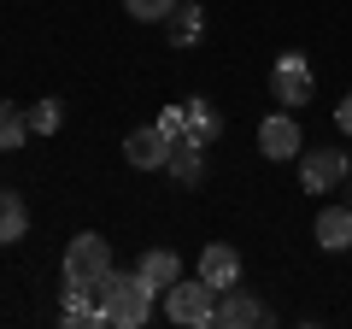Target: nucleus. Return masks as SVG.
I'll return each instance as SVG.
<instances>
[{
  "instance_id": "nucleus-1",
  "label": "nucleus",
  "mask_w": 352,
  "mask_h": 329,
  "mask_svg": "<svg viewBox=\"0 0 352 329\" xmlns=\"http://www.w3.org/2000/svg\"><path fill=\"white\" fill-rule=\"evenodd\" d=\"M94 294H100V317L112 329H141L153 317V288L141 282V270H112Z\"/></svg>"
},
{
  "instance_id": "nucleus-2",
  "label": "nucleus",
  "mask_w": 352,
  "mask_h": 329,
  "mask_svg": "<svg viewBox=\"0 0 352 329\" xmlns=\"http://www.w3.org/2000/svg\"><path fill=\"white\" fill-rule=\"evenodd\" d=\"M65 288H100L106 277H112V241L94 235V229H82V235L65 247Z\"/></svg>"
},
{
  "instance_id": "nucleus-3",
  "label": "nucleus",
  "mask_w": 352,
  "mask_h": 329,
  "mask_svg": "<svg viewBox=\"0 0 352 329\" xmlns=\"http://www.w3.org/2000/svg\"><path fill=\"white\" fill-rule=\"evenodd\" d=\"M217 294L206 277H176L170 288H164V312H170V323H188V329H206L217 323Z\"/></svg>"
},
{
  "instance_id": "nucleus-4",
  "label": "nucleus",
  "mask_w": 352,
  "mask_h": 329,
  "mask_svg": "<svg viewBox=\"0 0 352 329\" xmlns=\"http://www.w3.org/2000/svg\"><path fill=\"white\" fill-rule=\"evenodd\" d=\"M317 94V76H311V65L300 59V53H282L276 65H270V100H282L288 112H300L305 100Z\"/></svg>"
},
{
  "instance_id": "nucleus-5",
  "label": "nucleus",
  "mask_w": 352,
  "mask_h": 329,
  "mask_svg": "<svg viewBox=\"0 0 352 329\" xmlns=\"http://www.w3.org/2000/svg\"><path fill=\"white\" fill-rule=\"evenodd\" d=\"M346 177H352V164H346V153H340V147H305V153H300V182H305V194H335Z\"/></svg>"
},
{
  "instance_id": "nucleus-6",
  "label": "nucleus",
  "mask_w": 352,
  "mask_h": 329,
  "mask_svg": "<svg viewBox=\"0 0 352 329\" xmlns=\"http://www.w3.org/2000/svg\"><path fill=\"white\" fill-rule=\"evenodd\" d=\"M300 147H305V136H300V124H294L288 106L270 112V118L258 124V153H264V159H294Z\"/></svg>"
},
{
  "instance_id": "nucleus-7",
  "label": "nucleus",
  "mask_w": 352,
  "mask_h": 329,
  "mask_svg": "<svg viewBox=\"0 0 352 329\" xmlns=\"http://www.w3.org/2000/svg\"><path fill=\"white\" fill-rule=\"evenodd\" d=\"M124 159L135 164V171H164V159H170V136H164L159 124H141L124 136Z\"/></svg>"
},
{
  "instance_id": "nucleus-8",
  "label": "nucleus",
  "mask_w": 352,
  "mask_h": 329,
  "mask_svg": "<svg viewBox=\"0 0 352 329\" xmlns=\"http://www.w3.org/2000/svg\"><path fill=\"white\" fill-rule=\"evenodd\" d=\"M217 323L223 329H252V323H270V306L252 300L247 288H223L217 294Z\"/></svg>"
},
{
  "instance_id": "nucleus-9",
  "label": "nucleus",
  "mask_w": 352,
  "mask_h": 329,
  "mask_svg": "<svg viewBox=\"0 0 352 329\" xmlns=\"http://www.w3.org/2000/svg\"><path fill=\"white\" fill-rule=\"evenodd\" d=\"M206 147H212V141H200V136L170 141V159H164V171H170L176 182H200V177H206Z\"/></svg>"
},
{
  "instance_id": "nucleus-10",
  "label": "nucleus",
  "mask_w": 352,
  "mask_h": 329,
  "mask_svg": "<svg viewBox=\"0 0 352 329\" xmlns=\"http://www.w3.org/2000/svg\"><path fill=\"white\" fill-rule=\"evenodd\" d=\"M164 36H170V47H194V41L206 36V6H194V0H176L170 18H164Z\"/></svg>"
},
{
  "instance_id": "nucleus-11",
  "label": "nucleus",
  "mask_w": 352,
  "mask_h": 329,
  "mask_svg": "<svg viewBox=\"0 0 352 329\" xmlns=\"http://www.w3.org/2000/svg\"><path fill=\"white\" fill-rule=\"evenodd\" d=\"M317 247H329V253H346L352 247V206H323L317 212Z\"/></svg>"
},
{
  "instance_id": "nucleus-12",
  "label": "nucleus",
  "mask_w": 352,
  "mask_h": 329,
  "mask_svg": "<svg viewBox=\"0 0 352 329\" xmlns=\"http://www.w3.org/2000/svg\"><path fill=\"white\" fill-rule=\"evenodd\" d=\"M200 277L212 282V288H235V282H241V259H235V247H223V241L200 247Z\"/></svg>"
},
{
  "instance_id": "nucleus-13",
  "label": "nucleus",
  "mask_w": 352,
  "mask_h": 329,
  "mask_svg": "<svg viewBox=\"0 0 352 329\" xmlns=\"http://www.w3.org/2000/svg\"><path fill=\"white\" fill-rule=\"evenodd\" d=\"M135 270H141V282H147L153 294H164V288H170L176 277H182V259H176L170 247H147V253H141V265H135Z\"/></svg>"
},
{
  "instance_id": "nucleus-14",
  "label": "nucleus",
  "mask_w": 352,
  "mask_h": 329,
  "mask_svg": "<svg viewBox=\"0 0 352 329\" xmlns=\"http://www.w3.org/2000/svg\"><path fill=\"white\" fill-rule=\"evenodd\" d=\"M24 235H30V206H24V194L0 189V247H12V241H24Z\"/></svg>"
},
{
  "instance_id": "nucleus-15",
  "label": "nucleus",
  "mask_w": 352,
  "mask_h": 329,
  "mask_svg": "<svg viewBox=\"0 0 352 329\" xmlns=\"http://www.w3.org/2000/svg\"><path fill=\"white\" fill-rule=\"evenodd\" d=\"M182 106H188V129H194L200 141H217V136H223V112H217L212 100H200V94H194V100H182Z\"/></svg>"
},
{
  "instance_id": "nucleus-16",
  "label": "nucleus",
  "mask_w": 352,
  "mask_h": 329,
  "mask_svg": "<svg viewBox=\"0 0 352 329\" xmlns=\"http://www.w3.org/2000/svg\"><path fill=\"white\" fill-rule=\"evenodd\" d=\"M24 136H30V112H18L12 100H0V153L24 147Z\"/></svg>"
},
{
  "instance_id": "nucleus-17",
  "label": "nucleus",
  "mask_w": 352,
  "mask_h": 329,
  "mask_svg": "<svg viewBox=\"0 0 352 329\" xmlns=\"http://www.w3.org/2000/svg\"><path fill=\"white\" fill-rule=\"evenodd\" d=\"M59 124H65V100H36L30 106V129H36V136H53Z\"/></svg>"
},
{
  "instance_id": "nucleus-18",
  "label": "nucleus",
  "mask_w": 352,
  "mask_h": 329,
  "mask_svg": "<svg viewBox=\"0 0 352 329\" xmlns=\"http://www.w3.org/2000/svg\"><path fill=\"white\" fill-rule=\"evenodd\" d=\"M170 6H176V0H124V12L135 18V24H164Z\"/></svg>"
},
{
  "instance_id": "nucleus-19",
  "label": "nucleus",
  "mask_w": 352,
  "mask_h": 329,
  "mask_svg": "<svg viewBox=\"0 0 352 329\" xmlns=\"http://www.w3.org/2000/svg\"><path fill=\"white\" fill-rule=\"evenodd\" d=\"M159 129H164V136H170V141L194 136V129H188V106H164V112H159Z\"/></svg>"
},
{
  "instance_id": "nucleus-20",
  "label": "nucleus",
  "mask_w": 352,
  "mask_h": 329,
  "mask_svg": "<svg viewBox=\"0 0 352 329\" xmlns=\"http://www.w3.org/2000/svg\"><path fill=\"white\" fill-rule=\"evenodd\" d=\"M340 129H346V136H352V94H346V100H340Z\"/></svg>"
},
{
  "instance_id": "nucleus-21",
  "label": "nucleus",
  "mask_w": 352,
  "mask_h": 329,
  "mask_svg": "<svg viewBox=\"0 0 352 329\" xmlns=\"http://www.w3.org/2000/svg\"><path fill=\"white\" fill-rule=\"evenodd\" d=\"M346 206H352V177H346Z\"/></svg>"
}]
</instances>
